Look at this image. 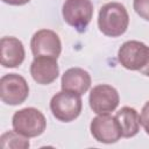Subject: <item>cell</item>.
<instances>
[{"mask_svg":"<svg viewBox=\"0 0 149 149\" xmlns=\"http://www.w3.org/2000/svg\"><path fill=\"white\" fill-rule=\"evenodd\" d=\"M140 72L142 73V74H144V76H147V77H149V58H148V62H147V64L140 70Z\"/></svg>","mask_w":149,"mask_h":149,"instance_id":"ac0fdd59","label":"cell"},{"mask_svg":"<svg viewBox=\"0 0 149 149\" xmlns=\"http://www.w3.org/2000/svg\"><path fill=\"white\" fill-rule=\"evenodd\" d=\"M91 109L97 114H108L116 109L120 97L118 91L107 84H99L94 86L88 97Z\"/></svg>","mask_w":149,"mask_h":149,"instance_id":"ba28073f","label":"cell"},{"mask_svg":"<svg viewBox=\"0 0 149 149\" xmlns=\"http://www.w3.org/2000/svg\"><path fill=\"white\" fill-rule=\"evenodd\" d=\"M30 74L37 84L48 85L54 83L59 74L57 59L45 56L35 57L30 64Z\"/></svg>","mask_w":149,"mask_h":149,"instance_id":"30bf717a","label":"cell"},{"mask_svg":"<svg viewBox=\"0 0 149 149\" xmlns=\"http://www.w3.org/2000/svg\"><path fill=\"white\" fill-rule=\"evenodd\" d=\"M0 144L2 148H20V149H26L29 148V140L28 137L21 135L20 133L15 130H9L6 132L1 135L0 137Z\"/></svg>","mask_w":149,"mask_h":149,"instance_id":"5bb4252c","label":"cell"},{"mask_svg":"<svg viewBox=\"0 0 149 149\" xmlns=\"http://www.w3.org/2000/svg\"><path fill=\"white\" fill-rule=\"evenodd\" d=\"M30 49L34 57L45 56L57 59L62 51V43L59 36L54 30L41 29L33 35Z\"/></svg>","mask_w":149,"mask_h":149,"instance_id":"9c48e42d","label":"cell"},{"mask_svg":"<svg viewBox=\"0 0 149 149\" xmlns=\"http://www.w3.org/2000/svg\"><path fill=\"white\" fill-rule=\"evenodd\" d=\"M64 21L78 33L86 30L93 16V3L91 0H65L62 7Z\"/></svg>","mask_w":149,"mask_h":149,"instance_id":"277c9868","label":"cell"},{"mask_svg":"<svg viewBox=\"0 0 149 149\" xmlns=\"http://www.w3.org/2000/svg\"><path fill=\"white\" fill-rule=\"evenodd\" d=\"M129 24V15L120 2L105 3L98 15L99 30L108 37H119L126 33Z\"/></svg>","mask_w":149,"mask_h":149,"instance_id":"6da1fadb","label":"cell"},{"mask_svg":"<svg viewBox=\"0 0 149 149\" xmlns=\"http://www.w3.org/2000/svg\"><path fill=\"white\" fill-rule=\"evenodd\" d=\"M5 3H8V5H12V6H22V5H26L28 3L30 0H2Z\"/></svg>","mask_w":149,"mask_h":149,"instance_id":"e0dca14e","label":"cell"},{"mask_svg":"<svg viewBox=\"0 0 149 149\" xmlns=\"http://www.w3.org/2000/svg\"><path fill=\"white\" fill-rule=\"evenodd\" d=\"M13 129L26 137H36L43 134L47 127L45 116L34 107H26L14 113L12 118Z\"/></svg>","mask_w":149,"mask_h":149,"instance_id":"7a4b0ae2","label":"cell"},{"mask_svg":"<svg viewBox=\"0 0 149 149\" xmlns=\"http://www.w3.org/2000/svg\"><path fill=\"white\" fill-rule=\"evenodd\" d=\"M149 47L140 41H127L118 51L119 63L127 70L140 71L148 62Z\"/></svg>","mask_w":149,"mask_h":149,"instance_id":"8992f818","label":"cell"},{"mask_svg":"<svg viewBox=\"0 0 149 149\" xmlns=\"http://www.w3.org/2000/svg\"><path fill=\"white\" fill-rule=\"evenodd\" d=\"M29 95L27 80L17 73H8L0 79V98L6 105L16 106L26 101Z\"/></svg>","mask_w":149,"mask_h":149,"instance_id":"5b68a950","label":"cell"},{"mask_svg":"<svg viewBox=\"0 0 149 149\" xmlns=\"http://www.w3.org/2000/svg\"><path fill=\"white\" fill-rule=\"evenodd\" d=\"M115 118L119 122L122 137H133L139 133L141 122L140 115L135 108L125 106L116 112Z\"/></svg>","mask_w":149,"mask_h":149,"instance_id":"4fadbf2b","label":"cell"},{"mask_svg":"<svg viewBox=\"0 0 149 149\" xmlns=\"http://www.w3.org/2000/svg\"><path fill=\"white\" fill-rule=\"evenodd\" d=\"M90 130L94 140L100 143H115L122 137L116 118L109 115V113L98 114V116L93 118L90 125Z\"/></svg>","mask_w":149,"mask_h":149,"instance_id":"52a82bcc","label":"cell"},{"mask_svg":"<svg viewBox=\"0 0 149 149\" xmlns=\"http://www.w3.org/2000/svg\"><path fill=\"white\" fill-rule=\"evenodd\" d=\"M1 65L3 68H17L24 61V47L22 42L13 36H5L0 41Z\"/></svg>","mask_w":149,"mask_h":149,"instance_id":"8fae6325","label":"cell"},{"mask_svg":"<svg viewBox=\"0 0 149 149\" xmlns=\"http://www.w3.org/2000/svg\"><path fill=\"white\" fill-rule=\"evenodd\" d=\"M61 86L63 91L81 95L87 92L91 86V76L86 70L81 68L68 69L62 76Z\"/></svg>","mask_w":149,"mask_h":149,"instance_id":"7c38bea8","label":"cell"},{"mask_svg":"<svg viewBox=\"0 0 149 149\" xmlns=\"http://www.w3.org/2000/svg\"><path fill=\"white\" fill-rule=\"evenodd\" d=\"M83 101L79 94L61 91L50 100V109L52 115L62 122H71L77 119L81 112Z\"/></svg>","mask_w":149,"mask_h":149,"instance_id":"3957f363","label":"cell"},{"mask_svg":"<svg viewBox=\"0 0 149 149\" xmlns=\"http://www.w3.org/2000/svg\"><path fill=\"white\" fill-rule=\"evenodd\" d=\"M133 7L140 17L149 21V0H134Z\"/></svg>","mask_w":149,"mask_h":149,"instance_id":"9a60e30c","label":"cell"},{"mask_svg":"<svg viewBox=\"0 0 149 149\" xmlns=\"http://www.w3.org/2000/svg\"><path fill=\"white\" fill-rule=\"evenodd\" d=\"M140 122H141V126L144 128L146 133L149 135V101H147L142 107V111L140 114Z\"/></svg>","mask_w":149,"mask_h":149,"instance_id":"2e32d148","label":"cell"}]
</instances>
